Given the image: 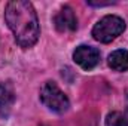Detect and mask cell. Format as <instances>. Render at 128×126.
Returning <instances> with one entry per match:
<instances>
[{
  "instance_id": "cell-6",
  "label": "cell",
  "mask_w": 128,
  "mask_h": 126,
  "mask_svg": "<svg viewBox=\"0 0 128 126\" xmlns=\"http://www.w3.org/2000/svg\"><path fill=\"white\" fill-rule=\"evenodd\" d=\"M109 67L115 71H125L128 70V51L118 49L109 55Z\"/></svg>"
},
{
  "instance_id": "cell-2",
  "label": "cell",
  "mask_w": 128,
  "mask_h": 126,
  "mask_svg": "<svg viewBox=\"0 0 128 126\" xmlns=\"http://www.w3.org/2000/svg\"><path fill=\"white\" fill-rule=\"evenodd\" d=\"M125 30V22L122 18L116 15H107L101 18L92 28L94 39L101 43H109L115 40L119 34H122Z\"/></svg>"
},
{
  "instance_id": "cell-4",
  "label": "cell",
  "mask_w": 128,
  "mask_h": 126,
  "mask_svg": "<svg viewBox=\"0 0 128 126\" xmlns=\"http://www.w3.org/2000/svg\"><path fill=\"white\" fill-rule=\"evenodd\" d=\"M73 58L84 70H91L100 63V52L92 46L82 45V46L76 48V51L73 54Z\"/></svg>"
},
{
  "instance_id": "cell-8",
  "label": "cell",
  "mask_w": 128,
  "mask_h": 126,
  "mask_svg": "<svg viewBox=\"0 0 128 126\" xmlns=\"http://www.w3.org/2000/svg\"><path fill=\"white\" fill-rule=\"evenodd\" d=\"M14 101V91L9 85L0 83V105H9Z\"/></svg>"
},
{
  "instance_id": "cell-9",
  "label": "cell",
  "mask_w": 128,
  "mask_h": 126,
  "mask_svg": "<svg viewBox=\"0 0 128 126\" xmlns=\"http://www.w3.org/2000/svg\"><path fill=\"white\" fill-rule=\"evenodd\" d=\"M88 4H91V6H109V4H113V1H88Z\"/></svg>"
},
{
  "instance_id": "cell-10",
  "label": "cell",
  "mask_w": 128,
  "mask_h": 126,
  "mask_svg": "<svg viewBox=\"0 0 128 126\" xmlns=\"http://www.w3.org/2000/svg\"><path fill=\"white\" fill-rule=\"evenodd\" d=\"M42 126H43V125H42Z\"/></svg>"
},
{
  "instance_id": "cell-5",
  "label": "cell",
  "mask_w": 128,
  "mask_h": 126,
  "mask_svg": "<svg viewBox=\"0 0 128 126\" xmlns=\"http://www.w3.org/2000/svg\"><path fill=\"white\" fill-rule=\"evenodd\" d=\"M55 27L58 31H74L78 27V19L72 7L64 6L55 16Z\"/></svg>"
},
{
  "instance_id": "cell-1",
  "label": "cell",
  "mask_w": 128,
  "mask_h": 126,
  "mask_svg": "<svg viewBox=\"0 0 128 126\" xmlns=\"http://www.w3.org/2000/svg\"><path fill=\"white\" fill-rule=\"evenodd\" d=\"M4 19L21 48L33 46L40 34L36 10L30 1L12 0L6 4Z\"/></svg>"
},
{
  "instance_id": "cell-7",
  "label": "cell",
  "mask_w": 128,
  "mask_h": 126,
  "mask_svg": "<svg viewBox=\"0 0 128 126\" xmlns=\"http://www.w3.org/2000/svg\"><path fill=\"white\" fill-rule=\"evenodd\" d=\"M106 126H128V119L119 111H113L107 116Z\"/></svg>"
},
{
  "instance_id": "cell-3",
  "label": "cell",
  "mask_w": 128,
  "mask_h": 126,
  "mask_svg": "<svg viewBox=\"0 0 128 126\" xmlns=\"http://www.w3.org/2000/svg\"><path fill=\"white\" fill-rule=\"evenodd\" d=\"M40 101L55 113H64L70 105L68 98L54 82L43 83L40 88Z\"/></svg>"
}]
</instances>
